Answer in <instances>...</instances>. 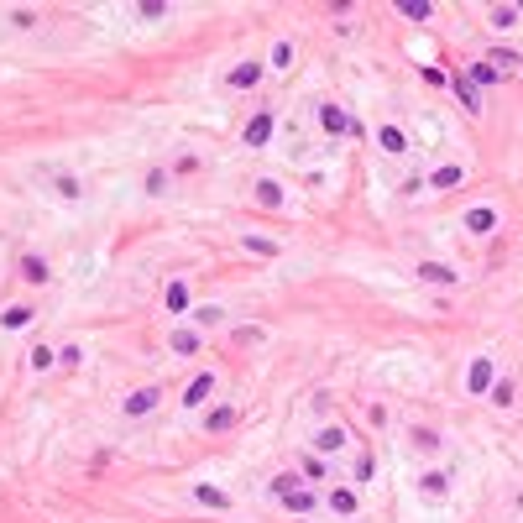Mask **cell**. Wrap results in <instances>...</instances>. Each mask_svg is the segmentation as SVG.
<instances>
[{
	"mask_svg": "<svg viewBox=\"0 0 523 523\" xmlns=\"http://www.w3.org/2000/svg\"><path fill=\"white\" fill-rule=\"evenodd\" d=\"M419 283H461V272L445 262H419Z\"/></svg>",
	"mask_w": 523,
	"mask_h": 523,
	"instance_id": "52a82bcc",
	"label": "cell"
},
{
	"mask_svg": "<svg viewBox=\"0 0 523 523\" xmlns=\"http://www.w3.org/2000/svg\"><path fill=\"white\" fill-rule=\"evenodd\" d=\"M487 63H498V74H507V69H513V63H518V52H513V47H498V52H492Z\"/></svg>",
	"mask_w": 523,
	"mask_h": 523,
	"instance_id": "f546056e",
	"label": "cell"
},
{
	"mask_svg": "<svg viewBox=\"0 0 523 523\" xmlns=\"http://www.w3.org/2000/svg\"><path fill=\"white\" fill-rule=\"evenodd\" d=\"M461 178H466V168H461V163H445V168L429 173V189H455Z\"/></svg>",
	"mask_w": 523,
	"mask_h": 523,
	"instance_id": "8fae6325",
	"label": "cell"
},
{
	"mask_svg": "<svg viewBox=\"0 0 523 523\" xmlns=\"http://www.w3.org/2000/svg\"><path fill=\"white\" fill-rule=\"evenodd\" d=\"M214 398V372H199V377L183 387V408H205Z\"/></svg>",
	"mask_w": 523,
	"mask_h": 523,
	"instance_id": "7a4b0ae2",
	"label": "cell"
},
{
	"mask_svg": "<svg viewBox=\"0 0 523 523\" xmlns=\"http://www.w3.org/2000/svg\"><path fill=\"white\" fill-rule=\"evenodd\" d=\"M367 419H372V429H382V424H387V408H382V403H372V408H367Z\"/></svg>",
	"mask_w": 523,
	"mask_h": 523,
	"instance_id": "8d00e7d4",
	"label": "cell"
},
{
	"mask_svg": "<svg viewBox=\"0 0 523 523\" xmlns=\"http://www.w3.org/2000/svg\"><path fill=\"white\" fill-rule=\"evenodd\" d=\"M47 367H58V351H47V345H37V351H32V372H47Z\"/></svg>",
	"mask_w": 523,
	"mask_h": 523,
	"instance_id": "83f0119b",
	"label": "cell"
},
{
	"mask_svg": "<svg viewBox=\"0 0 523 523\" xmlns=\"http://www.w3.org/2000/svg\"><path fill=\"white\" fill-rule=\"evenodd\" d=\"M146 194H168V173H163V168L146 173Z\"/></svg>",
	"mask_w": 523,
	"mask_h": 523,
	"instance_id": "4dcf8cb0",
	"label": "cell"
},
{
	"mask_svg": "<svg viewBox=\"0 0 523 523\" xmlns=\"http://www.w3.org/2000/svg\"><path fill=\"white\" fill-rule=\"evenodd\" d=\"M163 403V387H137V393L126 398V419H142V413H152Z\"/></svg>",
	"mask_w": 523,
	"mask_h": 523,
	"instance_id": "3957f363",
	"label": "cell"
},
{
	"mask_svg": "<svg viewBox=\"0 0 523 523\" xmlns=\"http://www.w3.org/2000/svg\"><path fill=\"white\" fill-rule=\"evenodd\" d=\"M413 445H419V450H439V435H435V429H413Z\"/></svg>",
	"mask_w": 523,
	"mask_h": 523,
	"instance_id": "1f68e13d",
	"label": "cell"
},
{
	"mask_svg": "<svg viewBox=\"0 0 523 523\" xmlns=\"http://www.w3.org/2000/svg\"><path fill=\"white\" fill-rule=\"evenodd\" d=\"M79 361H84V351H79V345H63V351H58V367H79Z\"/></svg>",
	"mask_w": 523,
	"mask_h": 523,
	"instance_id": "d590c367",
	"label": "cell"
},
{
	"mask_svg": "<svg viewBox=\"0 0 523 523\" xmlns=\"http://www.w3.org/2000/svg\"><path fill=\"white\" fill-rule=\"evenodd\" d=\"M257 84H262V63H257V58L231 69V89H257Z\"/></svg>",
	"mask_w": 523,
	"mask_h": 523,
	"instance_id": "8992f818",
	"label": "cell"
},
{
	"mask_svg": "<svg viewBox=\"0 0 523 523\" xmlns=\"http://www.w3.org/2000/svg\"><path fill=\"white\" fill-rule=\"evenodd\" d=\"M163 304H168V314H183V309H189V288H183L178 277H173L168 293H163Z\"/></svg>",
	"mask_w": 523,
	"mask_h": 523,
	"instance_id": "5bb4252c",
	"label": "cell"
},
{
	"mask_svg": "<svg viewBox=\"0 0 523 523\" xmlns=\"http://www.w3.org/2000/svg\"><path fill=\"white\" fill-rule=\"evenodd\" d=\"M492 26H498V32H507V26H518V11H513V6H498V11H492Z\"/></svg>",
	"mask_w": 523,
	"mask_h": 523,
	"instance_id": "f1b7e54d",
	"label": "cell"
},
{
	"mask_svg": "<svg viewBox=\"0 0 523 523\" xmlns=\"http://www.w3.org/2000/svg\"><path fill=\"white\" fill-rule=\"evenodd\" d=\"M455 95H461V105H466V110H481V100H476V89H471V79H455Z\"/></svg>",
	"mask_w": 523,
	"mask_h": 523,
	"instance_id": "cb8c5ba5",
	"label": "cell"
},
{
	"mask_svg": "<svg viewBox=\"0 0 523 523\" xmlns=\"http://www.w3.org/2000/svg\"><path fill=\"white\" fill-rule=\"evenodd\" d=\"M246 251H257V257H272L277 246H272V241H262V236H246Z\"/></svg>",
	"mask_w": 523,
	"mask_h": 523,
	"instance_id": "e575fe53",
	"label": "cell"
},
{
	"mask_svg": "<svg viewBox=\"0 0 523 523\" xmlns=\"http://www.w3.org/2000/svg\"><path fill=\"white\" fill-rule=\"evenodd\" d=\"M492 382H498V367H492V356H476V361H471V372H466V393H471V398H487V393H492Z\"/></svg>",
	"mask_w": 523,
	"mask_h": 523,
	"instance_id": "6da1fadb",
	"label": "cell"
},
{
	"mask_svg": "<svg viewBox=\"0 0 523 523\" xmlns=\"http://www.w3.org/2000/svg\"><path fill=\"white\" fill-rule=\"evenodd\" d=\"M419 487L429 492V498H445V487H450V476H445V471H424V476H419Z\"/></svg>",
	"mask_w": 523,
	"mask_h": 523,
	"instance_id": "ac0fdd59",
	"label": "cell"
},
{
	"mask_svg": "<svg viewBox=\"0 0 523 523\" xmlns=\"http://www.w3.org/2000/svg\"><path fill=\"white\" fill-rule=\"evenodd\" d=\"M21 277H26V283H47L52 272H47V262H42V257H21Z\"/></svg>",
	"mask_w": 523,
	"mask_h": 523,
	"instance_id": "e0dca14e",
	"label": "cell"
},
{
	"mask_svg": "<svg viewBox=\"0 0 523 523\" xmlns=\"http://www.w3.org/2000/svg\"><path fill=\"white\" fill-rule=\"evenodd\" d=\"M492 403H498V408H507V403H513V382H507V377H498V382H492Z\"/></svg>",
	"mask_w": 523,
	"mask_h": 523,
	"instance_id": "d4e9b609",
	"label": "cell"
},
{
	"mask_svg": "<svg viewBox=\"0 0 523 523\" xmlns=\"http://www.w3.org/2000/svg\"><path fill=\"white\" fill-rule=\"evenodd\" d=\"M283 502L293 507V513H309V507H314V492H309V487H293V492H283Z\"/></svg>",
	"mask_w": 523,
	"mask_h": 523,
	"instance_id": "d6986e66",
	"label": "cell"
},
{
	"mask_svg": "<svg viewBox=\"0 0 523 523\" xmlns=\"http://www.w3.org/2000/svg\"><path fill=\"white\" fill-rule=\"evenodd\" d=\"M398 11H403L408 21H429V11H435V6H429V0H403Z\"/></svg>",
	"mask_w": 523,
	"mask_h": 523,
	"instance_id": "484cf974",
	"label": "cell"
},
{
	"mask_svg": "<svg viewBox=\"0 0 523 523\" xmlns=\"http://www.w3.org/2000/svg\"><path fill=\"white\" fill-rule=\"evenodd\" d=\"M257 205H262V209H283V183H277V178H262V183H257Z\"/></svg>",
	"mask_w": 523,
	"mask_h": 523,
	"instance_id": "7c38bea8",
	"label": "cell"
},
{
	"mask_svg": "<svg viewBox=\"0 0 523 523\" xmlns=\"http://www.w3.org/2000/svg\"><path fill=\"white\" fill-rule=\"evenodd\" d=\"M194 498L205 502V507H231V498H225L220 487H194Z\"/></svg>",
	"mask_w": 523,
	"mask_h": 523,
	"instance_id": "603a6c76",
	"label": "cell"
},
{
	"mask_svg": "<svg viewBox=\"0 0 523 523\" xmlns=\"http://www.w3.org/2000/svg\"><path fill=\"white\" fill-rule=\"evenodd\" d=\"M466 231H471V236H492V231H498V209H492V205H476L471 214H466Z\"/></svg>",
	"mask_w": 523,
	"mask_h": 523,
	"instance_id": "277c9868",
	"label": "cell"
},
{
	"mask_svg": "<svg viewBox=\"0 0 523 523\" xmlns=\"http://www.w3.org/2000/svg\"><path fill=\"white\" fill-rule=\"evenodd\" d=\"M58 194H63V199H79L84 189H79V178H69V173H58Z\"/></svg>",
	"mask_w": 523,
	"mask_h": 523,
	"instance_id": "836d02e7",
	"label": "cell"
},
{
	"mask_svg": "<svg viewBox=\"0 0 523 523\" xmlns=\"http://www.w3.org/2000/svg\"><path fill=\"white\" fill-rule=\"evenodd\" d=\"M236 424V408H214V413H205V429H214V435H220V429H231Z\"/></svg>",
	"mask_w": 523,
	"mask_h": 523,
	"instance_id": "7402d4cb",
	"label": "cell"
},
{
	"mask_svg": "<svg viewBox=\"0 0 523 523\" xmlns=\"http://www.w3.org/2000/svg\"><path fill=\"white\" fill-rule=\"evenodd\" d=\"M272 69H293V42H288V37L272 42Z\"/></svg>",
	"mask_w": 523,
	"mask_h": 523,
	"instance_id": "44dd1931",
	"label": "cell"
},
{
	"mask_svg": "<svg viewBox=\"0 0 523 523\" xmlns=\"http://www.w3.org/2000/svg\"><path fill=\"white\" fill-rule=\"evenodd\" d=\"M377 146H382V152H393V157H403L408 152V137L398 126H377Z\"/></svg>",
	"mask_w": 523,
	"mask_h": 523,
	"instance_id": "30bf717a",
	"label": "cell"
},
{
	"mask_svg": "<svg viewBox=\"0 0 523 523\" xmlns=\"http://www.w3.org/2000/svg\"><path fill=\"white\" fill-rule=\"evenodd\" d=\"M340 445H345V429H340V424H325V429L314 435V450H319V455H335Z\"/></svg>",
	"mask_w": 523,
	"mask_h": 523,
	"instance_id": "9c48e42d",
	"label": "cell"
},
{
	"mask_svg": "<svg viewBox=\"0 0 523 523\" xmlns=\"http://www.w3.org/2000/svg\"><path fill=\"white\" fill-rule=\"evenodd\" d=\"M498 69H492V63H471V84H498Z\"/></svg>",
	"mask_w": 523,
	"mask_h": 523,
	"instance_id": "4316f807",
	"label": "cell"
},
{
	"mask_svg": "<svg viewBox=\"0 0 523 523\" xmlns=\"http://www.w3.org/2000/svg\"><path fill=\"white\" fill-rule=\"evenodd\" d=\"M304 476H314V481H325V461H319V450H314V455H304Z\"/></svg>",
	"mask_w": 523,
	"mask_h": 523,
	"instance_id": "d6a6232c",
	"label": "cell"
},
{
	"mask_svg": "<svg viewBox=\"0 0 523 523\" xmlns=\"http://www.w3.org/2000/svg\"><path fill=\"white\" fill-rule=\"evenodd\" d=\"M319 126H325L330 137H340V131H356L351 120H345V110H340V105H319Z\"/></svg>",
	"mask_w": 523,
	"mask_h": 523,
	"instance_id": "ba28073f",
	"label": "cell"
},
{
	"mask_svg": "<svg viewBox=\"0 0 523 523\" xmlns=\"http://www.w3.org/2000/svg\"><path fill=\"white\" fill-rule=\"evenodd\" d=\"M267 137H272V110H257L246 120V146H267Z\"/></svg>",
	"mask_w": 523,
	"mask_h": 523,
	"instance_id": "5b68a950",
	"label": "cell"
},
{
	"mask_svg": "<svg viewBox=\"0 0 523 523\" xmlns=\"http://www.w3.org/2000/svg\"><path fill=\"white\" fill-rule=\"evenodd\" d=\"M173 351H178V356H194V351H199V335H194V330H173Z\"/></svg>",
	"mask_w": 523,
	"mask_h": 523,
	"instance_id": "ffe728a7",
	"label": "cell"
},
{
	"mask_svg": "<svg viewBox=\"0 0 523 523\" xmlns=\"http://www.w3.org/2000/svg\"><path fill=\"white\" fill-rule=\"evenodd\" d=\"M189 319H194L199 330H214V325H220V319H225V309H220V304H199V309H194Z\"/></svg>",
	"mask_w": 523,
	"mask_h": 523,
	"instance_id": "2e32d148",
	"label": "cell"
},
{
	"mask_svg": "<svg viewBox=\"0 0 523 523\" xmlns=\"http://www.w3.org/2000/svg\"><path fill=\"white\" fill-rule=\"evenodd\" d=\"M330 513L351 518V513H356V492H351V487H335V492H330Z\"/></svg>",
	"mask_w": 523,
	"mask_h": 523,
	"instance_id": "9a60e30c",
	"label": "cell"
},
{
	"mask_svg": "<svg viewBox=\"0 0 523 523\" xmlns=\"http://www.w3.org/2000/svg\"><path fill=\"white\" fill-rule=\"evenodd\" d=\"M32 304H11V309L6 314H0V325H6V330H26V325H32Z\"/></svg>",
	"mask_w": 523,
	"mask_h": 523,
	"instance_id": "4fadbf2b",
	"label": "cell"
}]
</instances>
